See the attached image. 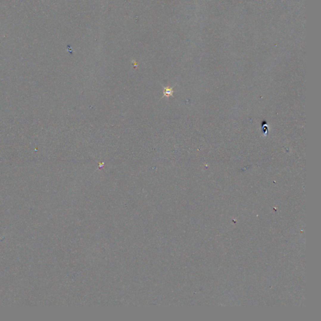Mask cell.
<instances>
[{"label":"cell","instance_id":"1","mask_svg":"<svg viewBox=\"0 0 321 321\" xmlns=\"http://www.w3.org/2000/svg\"><path fill=\"white\" fill-rule=\"evenodd\" d=\"M164 96L169 97L172 96L173 94V89L170 87H164Z\"/></svg>","mask_w":321,"mask_h":321}]
</instances>
